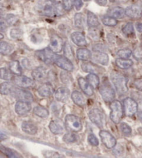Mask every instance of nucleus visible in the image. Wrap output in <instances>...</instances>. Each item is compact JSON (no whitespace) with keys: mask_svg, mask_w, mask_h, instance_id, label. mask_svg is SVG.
<instances>
[{"mask_svg":"<svg viewBox=\"0 0 142 158\" xmlns=\"http://www.w3.org/2000/svg\"><path fill=\"white\" fill-rule=\"evenodd\" d=\"M99 93L104 101L111 102L115 100L116 92L108 81H103L99 85Z\"/></svg>","mask_w":142,"mask_h":158,"instance_id":"20e7f679","label":"nucleus"},{"mask_svg":"<svg viewBox=\"0 0 142 158\" xmlns=\"http://www.w3.org/2000/svg\"><path fill=\"white\" fill-rule=\"evenodd\" d=\"M125 10V15L133 19L139 18L142 15V2L138 1L128 6Z\"/></svg>","mask_w":142,"mask_h":158,"instance_id":"1a4fd4ad","label":"nucleus"},{"mask_svg":"<svg viewBox=\"0 0 142 158\" xmlns=\"http://www.w3.org/2000/svg\"><path fill=\"white\" fill-rule=\"evenodd\" d=\"M13 78V74L10 70L5 68L0 69V79L5 81H11Z\"/></svg>","mask_w":142,"mask_h":158,"instance_id":"4c0bfd02","label":"nucleus"},{"mask_svg":"<svg viewBox=\"0 0 142 158\" xmlns=\"http://www.w3.org/2000/svg\"><path fill=\"white\" fill-rule=\"evenodd\" d=\"M0 1H1V0H0Z\"/></svg>","mask_w":142,"mask_h":158,"instance_id":"e2e57ef3","label":"nucleus"},{"mask_svg":"<svg viewBox=\"0 0 142 158\" xmlns=\"http://www.w3.org/2000/svg\"><path fill=\"white\" fill-rule=\"evenodd\" d=\"M110 15L116 19H121L124 18L125 15V10L123 8L120 6L114 7L110 10Z\"/></svg>","mask_w":142,"mask_h":158,"instance_id":"7c9ffc66","label":"nucleus"},{"mask_svg":"<svg viewBox=\"0 0 142 158\" xmlns=\"http://www.w3.org/2000/svg\"><path fill=\"white\" fill-rule=\"evenodd\" d=\"M36 55L40 61L46 64H52L54 63L56 55L55 52L52 51L50 48H45L43 50H39L36 52Z\"/></svg>","mask_w":142,"mask_h":158,"instance_id":"423d86ee","label":"nucleus"},{"mask_svg":"<svg viewBox=\"0 0 142 158\" xmlns=\"http://www.w3.org/2000/svg\"><path fill=\"white\" fill-rule=\"evenodd\" d=\"M120 130H121L123 134L126 137H129L132 134V128L129 125L125 123H121L120 124Z\"/></svg>","mask_w":142,"mask_h":158,"instance_id":"37998d69","label":"nucleus"},{"mask_svg":"<svg viewBox=\"0 0 142 158\" xmlns=\"http://www.w3.org/2000/svg\"><path fill=\"white\" fill-rule=\"evenodd\" d=\"M36 10L42 15L54 17L62 15L65 10L61 3L54 0H39L36 5Z\"/></svg>","mask_w":142,"mask_h":158,"instance_id":"f257e3e1","label":"nucleus"},{"mask_svg":"<svg viewBox=\"0 0 142 158\" xmlns=\"http://www.w3.org/2000/svg\"><path fill=\"white\" fill-rule=\"evenodd\" d=\"M70 96V91L67 87L61 86L56 89L54 92V97L56 100L59 102H65L68 100Z\"/></svg>","mask_w":142,"mask_h":158,"instance_id":"f3484780","label":"nucleus"},{"mask_svg":"<svg viewBox=\"0 0 142 158\" xmlns=\"http://www.w3.org/2000/svg\"><path fill=\"white\" fill-rule=\"evenodd\" d=\"M89 118L93 123L96 125L98 127L102 128L105 125V117L103 112L99 109H93L89 112Z\"/></svg>","mask_w":142,"mask_h":158,"instance_id":"0eeeda50","label":"nucleus"},{"mask_svg":"<svg viewBox=\"0 0 142 158\" xmlns=\"http://www.w3.org/2000/svg\"><path fill=\"white\" fill-rule=\"evenodd\" d=\"M74 5L77 10H80L83 6L82 0H74Z\"/></svg>","mask_w":142,"mask_h":158,"instance_id":"603ef678","label":"nucleus"},{"mask_svg":"<svg viewBox=\"0 0 142 158\" xmlns=\"http://www.w3.org/2000/svg\"><path fill=\"white\" fill-rule=\"evenodd\" d=\"M78 84L80 86L81 91L84 92L88 96H91L94 95V89H93L92 86L90 84L86 79L83 77H79L78 78Z\"/></svg>","mask_w":142,"mask_h":158,"instance_id":"aec40b11","label":"nucleus"},{"mask_svg":"<svg viewBox=\"0 0 142 158\" xmlns=\"http://www.w3.org/2000/svg\"><path fill=\"white\" fill-rule=\"evenodd\" d=\"M111 81L119 95H124L128 91L127 80L123 75L114 71L111 73Z\"/></svg>","mask_w":142,"mask_h":158,"instance_id":"f03ea898","label":"nucleus"},{"mask_svg":"<svg viewBox=\"0 0 142 158\" xmlns=\"http://www.w3.org/2000/svg\"><path fill=\"white\" fill-rule=\"evenodd\" d=\"M77 58L82 61H86L91 58V52L86 48H80L76 52Z\"/></svg>","mask_w":142,"mask_h":158,"instance_id":"a878e982","label":"nucleus"},{"mask_svg":"<svg viewBox=\"0 0 142 158\" xmlns=\"http://www.w3.org/2000/svg\"><path fill=\"white\" fill-rule=\"evenodd\" d=\"M65 126L72 132H77L82 130V123L78 116L73 114H68L65 118Z\"/></svg>","mask_w":142,"mask_h":158,"instance_id":"39448f33","label":"nucleus"},{"mask_svg":"<svg viewBox=\"0 0 142 158\" xmlns=\"http://www.w3.org/2000/svg\"><path fill=\"white\" fill-rule=\"evenodd\" d=\"M70 39L72 40L73 43H75L76 45L80 46V47H85L88 43L86 40V38L84 35L79 31H75L70 35Z\"/></svg>","mask_w":142,"mask_h":158,"instance_id":"a211bd4d","label":"nucleus"},{"mask_svg":"<svg viewBox=\"0 0 142 158\" xmlns=\"http://www.w3.org/2000/svg\"><path fill=\"white\" fill-rule=\"evenodd\" d=\"M2 5L0 4V12L2 11Z\"/></svg>","mask_w":142,"mask_h":158,"instance_id":"052dcab7","label":"nucleus"},{"mask_svg":"<svg viewBox=\"0 0 142 158\" xmlns=\"http://www.w3.org/2000/svg\"><path fill=\"white\" fill-rule=\"evenodd\" d=\"M64 43L62 39L58 35L53 34L50 38V43H49V48L52 51L55 53H59L64 49Z\"/></svg>","mask_w":142,"mask_h":158,"instance_id":"f8f14e48","label":"nucleus"},{"mask_svg":"<svg viewBox=\"0 0 142 158\" xmlns=\"http://www.w3.org/2000/svg\"><path fill=\"white\" fill-rule=\"evenodd\" d=\"M48 74L47 69L45 67L40 66L33 70L31 73V76L34 78V80L39 81H43L47 77Z\"/></svg>","mask_w":142,"mask_h":158,"instance_id":"412c9836","label":"nucleus"},{"mask_svg":"<svg viewBox=\"0 0 142 158\" xmlns=\"http://www.w3.org/2000/svg\"><path fill=\"white\" fill-rule=\"evenodd\" d=\"M86 80L94 89L98 88V86L100 85V79L96 74L90 73L89 75L86 76Z\"/></svg>","mask_w":142,"mask_h":158,"instance_id":"473e14b6","label":"nucleus"},{"mask_svg":"<svg viewBox=\"0 0 142 158\" xmlns=\"http://www.w3.org/2000/svg\"><path fill=\"white\" fill-rule=\"evenodd\" d=\"M38 94L40 96L43 98H48L50 97L52 95L54 94V90L53 86L50 84L46 83L43 85L40 86L37 90Z\"/></svg>","mask_w":142,"mask_h":158,"instance_id":"4be33fe9","label":"nucleus"},{"mask_svg":"<svg viewBox=\"0 0 142 158\" xmlns=\"http://www.w3.org/2000/svg\"><path fill=\"white\" fill-rule=\"evenodd\" d=\"M122 31L126 36H132L135 35V29L132 23H127L123 27Z\"/></svg>","mask_w":142,"mask_h":158,"instance_id":"58836bf2","label":"nucleus"},{"mask_svg":"<svg viewBox=\"0 0 142 158\" xmlns=\"http://www.w3.org/2000/svg\"><path fill=\"white\" fill-rule=\"evenodd\" d=\"M110 118L114 124H119L123 116L124 110L121 102L114 100L110 103Z\"/></svg>","mask_w":142,"mask_h":158,"instance_id":"7ed1b4c3","label":"nucleus"},{"mask_svg":"<svg viewBox=\"0 0 142 158\" xmlns=\"http://www.w3.org/2000/svg\"><path fill=\"white\" fill-rule=\"evenodd\" d=\"M64 55L65 56L68 58L69 60H73L74 59V54H73V51L72 47L68 43H65L64 45Z\"/></svg>","mask_w":142,"mask_h":158,"instance_id":"ea45409f","label":"nucleus"},{"mask_svg":"<svg viewBox=\"0 0 142 158\" xmlns=\"http://www.w3.org/2000/svg\"><path fill=\"white\" fill-rule=\"evenodd\" d=\"M11 94L16 99L20 101H25L31 102L34 100V97L29 91H27L23 88H14Z\"/></svg>","mask_w":142,"mask_h":158,"instance_id":"9d476101","label":"nucleus"},{"mask_svg":"<svg viewBox=\"0 0 142 158\" xmlns=\"http://www.w3.org/2000/svg\"><path fill=\"white\" fill-rule=\"evenodd\" d=\"M81 69L84 72L89 73H94V74H98L103 69L102 68L97 66L96 64H93L91 62H84L81 64Z\"/></svg>","mask_w":142,"mask_h":158,"instance_id":"6ab92c4d","label":"nucleus"},{"mask_svg":"<svg viewBox=\"0 0 142 158\" xmlns=\"http://www.w3.org/2000/svg\"><path fill=\"white\" fill-rule=\"evenodd\" d=\"M7 139V136L6 135L3 134V133L0 132V141H3Z\"/></svg>","mask_w":142,"mask_h":158,"instance_id":"4d7b16f0","label":"nucleus"},{"mask_svg":"<svg viewBox=\"0 0 142 158\" xmlns=\"http://www.w3.org/2000/svg\"><path fill=\"white\" fill-rule=\"evenodd\" d=\"M31 110V106L29 102L25 101H18L16 102L15 106V112L19 116H25L28 114Z\"/></svg>","mask_w":142,"mask_h":158,"instance_id":"2eb2a0df","label":"nucleus"},{"mask_svg":"<svg viewBox=\"0 0 142 158\" xmlns=\"http://www.w3.org/2000/svg\"><path fill=\"white\" fill-rule=\"evenodd\" d=\"M33 113H34L36 116L40 117L42 118H48L49 114V111L44 107L42 106H36V107L33 109Z\"/></svg>","mask_w":142,"mask_h":158,"instance_id":"c756f323","label":"nucleus"},{"mask_svg":"<svg viewBox=\"0 0 142 158\" xmlns=\"http://www.w3.org/2000/svg\"><path fill=\"white\" fill-rule=\"evenodd\" d=\"M72 76H70L68 73V71H62L60 74V79H61V81L65 84H70L73 81Z\"/></svg>","mask_w":142,"mask_h":158,"instance_id":"c03bdc74","label":"nucleus"},{"mask_svg":"<svg viewBox=\"0 0 142 158\" xmlns=\"http://www.w3.org/2000/svg\"><path fill=\"white\" fill-rule=\"evenodd\" d=\"M95 2L100 6H105L107 4V0H95Z\"/></svg>","mask_w":142,"mask_h":158,"instance_id":"5fc2aeb1","label":"nucleus"},{"mask_svg":"<svg viewBox=\"0 0 142 158\" xmlns=\"http://www.w3.org/2000/svg\"><path fill=\"white\" fill-rule=\"evenodd\" d=\"M7 29V23L1 16H0V31H4Z\"/></svg>","mask_w":142,"mask_h":158,"instance_id":"3c124183","label":"nucleus"},{"mask_svg":"<svg viewBox=\"0 0 142 158\" xmlns=\"http://www.w3.org/2000/svg\"><path fill=\"white\" fill-rule=\"evenodd\" d=\"M99 136L102 143L107 148H113L116 145V140L114 136L106 130H100Z\"/></svg>","mask_w":142,"mask_h":158,"instance_id":"9b49d317","label":"nucleus"},{"mask_svg":"<svg viewBox=\"0 0 142 158\" xmlns=\"http://www.w3.org/2000/svg\"><path fill=\"white\" fill-rule=\"evenodd\" d=\"M116 65L117 67L123 70H126L132 67L133 65V61L129 59H118L116 60Z\"/></svg>","mask_w":142,"mask_h":158,"instance_id":"c85d7f7f","label":"nucleus"},{"mask_svg":"<svg viewBox=\"0 0 142 158\" xmlns=\"http://www.w3.org/2000/svg\"><path fill=\"white\" fill-rule=\"evenodd\" d=\"M137 116H138V118L139 119V121L142 123V111H139L137 114Z\"/></svg>","mask_w":142,"mask_h":158,"instance_id":"13d9d810","label":"nucleus"},{"mask_svg":"<svg viewBox=\"0 0 142 158\" xmlns=\"http://www.w3.org/2000/svg\"><path fill=\"white\" fill-rule=\"evenodd\" d=\"M75 25L79 29H84L85 27V19L82 13H77L75 15Z\"/></svg>","mask_w":142,"mask_h":158,"instance_id":"c9c22d12","label":"nucleus"},{"mask_svg":"<svg viewBox=\"0 0 142 158\" xmlns=\"http://www.w3.org/2000/svg\"><path fill=\"white\" fill-rule=\"evenodd\" d=\"M62 5L65 10L69 11L73 9L74 5V0H62Z\"/></svg>","mask_w":142,"mask_h":158,"instance_id":"a18cd8bd","label":"nucleus"},{"mask_svg":"<svg viewBox=\"0 0 142 158\" xmlns=\"http://www.w3.org/2000/svg\"><path fill=\"white\" fill-rule=\"evenodd\" d=\"M91 59L94 62L102 66H107L110 60L108 54L101 51H94L91 54Z\"/></svg>","mask_w":142,"mask_h":158,"instance_id":"dca6fc26","label":"nucleus"},{"mask_svg":"<svg viewBox=\"0 0 142 158\" xmlns=\"http://www.w3.org/2000/svg\"><path fill=\"white\" fill-rule=\"evenodd\" d=\"M87 24L91 28L100 26V22L96 15L91 11L87 12Z\"/></svg>","mask_w":142,"mask_h":158,"instance_id":"bb28decb","label":"nucleus"},{"mask_svg":"<svg viewBox=\"0 0 142 158\" xmlns=\"http://www.w3.org/2000/svg\"><path fill=\"white\" fill-rule=\"evenodd\" d=\"M102 23H103L104 25L107 26V27H115L118 24V20H116V18L112 17L111 15H106L103 16L101 19Z\"/></svg>","mask_w":142,"mask_h":158,"instance_id":"72a5a7b5","label":"nucleus"},{"mask_svg":"<svg viewBox=\"0 0 142 158\" xmlns=\"http://www.w3.org/2000/svg\"><path fill=\"white\" fill-rule=\"evenodd\" d=\"M13 80H14V82L16 85L20 87V88H31L35 85L34 81L32 79L24 75H17V77L13 78Z\"/></svg>","mask_w":142,"mask_h":158,"instance_id":"4468645a","label":"nucleus"},{"mask_svg":"<svg viewBox=\"0 0 142 158\" xmlns=\"http://www.w3.org/2000/svg\"><path fill=\"white\" fill-rule=\"evenodd\" d=\"M63 141L67 143H73L77 141V137L75 134L71 132L70 133H67L63 137Z\"/></svg>","mask_w":142,"mask_h":158,"instance_id":"a19ab883","label":"nucleus"},{"mask_svg":"<svg viewBox=\"0 0 142 158\" xmlns=\"http://www.w3.org/2000/svg\"><path fill=\"white\" fill-rule=\"evenodd\" d=\"M136 30H137L139 33H142V23H136Z\"/></svg>","mask_w":142,"mask_h":158,"instance_id":"6e6d98bb","label":"nucleus"},{"mask_svg":"<svg viewBox=\"0 0 142 158\" xmlns=\"http://www.w3.org/2000/svg\"><path fill=\"white\" fill-rule=\"evenodd\" d=\"M18 18L13 14H8L6 17V22L9 25H14L17 23Z\"/></svg>","mask_w":142,"mask_h":158,"instance_id":"de8ad7c7","label":"nucleus"},{"mask_svg":"<svg viewBox=\"0 0 142 158\" xmlns=\"http://www.w3.org/2000/svg\"><path fill=\"white\" fill-rule=\"evenodd\" d=\"M13 46L6 41H0V54L3 55H8L11 53Z\"/></svg>","mask_w":142,"mask_h":158,"instance_id":"e433bc0d","label":"nucleus"},{"mask_svg":"<svg viewBox=\"0 0 142 158\" xmlns=\"http://www.w3.org/2000/svg\"><path fill=\"white\" fill-rule=\"evenodd\" d=\"M84 1H85V2H89V1H90V0H84Z\"/></svg>","mask_w":142,"mask_h":158,"instance_id":"680f3d73","label":"nucleus"},{"mask_svg":"<svg viewBox=\"0 0 142 158\" xmlns=\"http://www.w3.org/2000/svg\"><path fill=\"white\" fill-rule=\"evenodd\" d=\"M87 141H88V142L91 144V146H99V141H98V138L95 137V135L94 134H89L88 135Z\"/></svg>","mask_w":142,"mask_h":158,"instance_id":"49530a36","label":"nucleus"},{"mask_svg":"<svg viewBox=\"0 0 142 158\" xmlns=\"http://www.w3.org/2000/svg\"><path fill=\"white\" fill-rule=\"evenodd\" d=\"M21 128L23 132L30 135H36L38 131V127H36V125L31 122L27 121L23 122V123L21 125Z\"/></svg>","mask_w":142,"mask_h":158,"instance_id":"5701e85b","label":"nucleus"},{"mask_svg":"<svg viewBox=\"0 0 142 158\" xmlns=\"http://www.w3.org/2000/svg\"><path fill=\"white\" fill-rule=\"evenodd\" d=\"M9 70L13 74L20 75L22 73V68L18 61H13L9 64Z\"/></svg>","mask_w":142,"mask_h":158,"instance_id":"f704fd0d","label":"nucleus"},{"mask_svg":"<svg viewBox=\"0 0 142 158\" xmlns=\"http://www.w3.org/2000/svg\"><path fill=\"white\" fill-rule=\"evenodd\" d=\"M54 64L61 69L68 72H72L74 69V66L70 60L61 55H56V59L54 60Z\"/></svg>","mask_w":142,"mask_h":158,"instance_id":"ddd939ff","label":"nucleus"},{"mask_svg":"<svg viewBox=\"0 0 142 158\" xmlns=\"http://www.w3.org/2000/svg\"><path fill=\"white\" fill-rule=\"evenodd\" d=\"M3 38H4L3 34H2L1 33H0V40H1L2 39H3Z\"/></svg>","mask_w":142,"mask_h":158,"instance_id":"bf43d9fd","label":"nucleus"},{"mask_svg":"<svg viewBox=\"0 0 142 158\" xmlns=\"http://www.w3.org/2000/svg\"><path fill=\"white\" fill-rule=\"evenodd\" d=\"M132 54V52L130 49H122V50H119L116 52V55L120 59H129Z\"/></svg>","mask_w":142,"mask_h":158,"instance_id":"79ce46f5","label":"nucleus"},{"mask_svg":"<svg viewBox=\"0 0 142 158\" xmlns=\"http://www.w3.org/2000/svg\"><path fill=\"white\" fill-rule=\"evenodd\" d=\"M71 98L75 105L80 106V107H84L85 105V98L80 91H73L71 94Z\"/></svg>","mask_w":142,"mask_h":158,"instance_id":"393cba45","label":"nucleus"},{"mask_svg":"<svg viewBox=\"0 0 142 158\" xmlns=\"http://www.w3.org/2000/svg\"><path fill=\"white\" fill-rule=\"evenodd\" d=\"M123 110L125 116L132 117L137 112L138 105L135 100L131 98H126L123 100Z\"/></svg>","mask_w":142,"mask_h":158,"instance_id":"6e6552de","label":"nucleus"},{"mask_svg":"<svg viewBox=\"0 0 142 158\" xmlns=\"http://www.w3.org/2000/svg\"><path fill=\"white\" fill-rule=\"evenodd\" d=\"M0 151H1L2 153L4 154L6 156L8 157H11V158H17V157H20L21 156L20 154L15 151L14 150L11 148H7V147H5L0 144Z\"/></svg>","mask_w":142,"mask_h":158,"instance_id":"2f4dec72","label":"nucleus"},{"mask_svg":"<svg viewBox=\"0 0 142 158\" xmlns=\"http://www.w3.org/2000/svg\"><path fill=\"white\" fill-rule=\"evenodd\" d=\"M10 36L13 39H20L22 36L21 30L18 29H13L10 31Z\"/></svg>","mask_w":142,"mask_h":158,"instance_id":"8fccbe9b","label":"nucleus"},{"mask_svg":"<svg viewBox=\"0 0 142 158\" xmlns=\"http://www.w3.org/2000/svg\"><path fill=\"white\" fill-rule=\"evenodd\" d=\"M134 86L135 88L139 90V91H142V80H136L134 82Z\"/></svg>","mask_w":142,"mask_h":158,"instance_id":"864d4df0","label":"nucleus"},{"mask_svg":"<svg viewBox=\"0 0 142 158\" xmlns=\"http://www.w3.org/2000/svg\"><path fill=\"white\" fill-rule=\"evenodd\" d=\"M132 55L134 58L137 60V61L142 60V47L139 46V47L135 49V50L132 52Z\"/></svg>","mask_w":142,"mask_h":158,"instance_id":"09e8293b","label":"nucleus"},{"mask_svg":"<svg viewBox=\"0 0 142 158\" xmlns=\"http://www.w3.org/2000/svg\"><path fill=\"white\" fill-rule=\"evenodd\" d=\"M49 128H50L51 132L54 135L61 134L64 130L61 121H58V120L52 121L49 124Z\"/></svg>","mask_w":142,"mask_h":158,"instance_id":"b1692460","label":"nucleus"},{"mask_svg":"<svg viewBox=\"0 0 142 158\" xmlns=\"http://www.w3.org/2000/svg\"><path fill=\"white\" fill-rule=\"evenodd\" d=\"M15 86L11 82L6 81L0 84V94L2 95H9L11 94L13 90L14 89Z\"/></svg>","mask_w":142,"mask_h":158,"instance_id":"cd10ccee","label":"nucleus"}]
</instances>
